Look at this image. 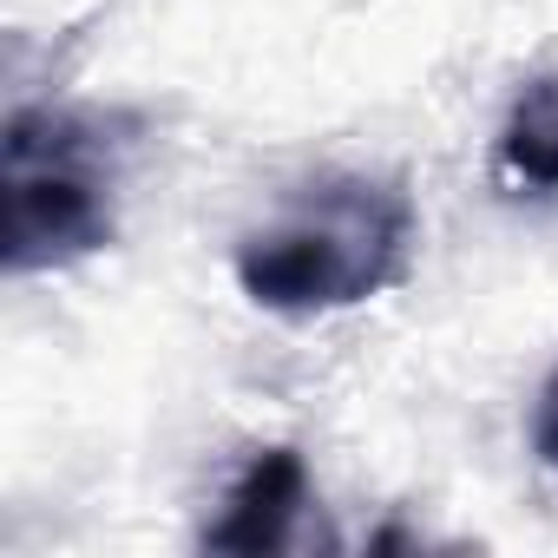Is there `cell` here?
<instances>
[{"mask_svg":"<svg viewBox=\"0 0 558 558\" xmlns=\"http://www.w3.org/2000/svg\"><path fill=\"white\" fill-rule=\"evenodd\" d=\"M421 210L395 178L329 171L303 184L269 223L243 230L230 269L269 316H329L395 290L414 269Z\"/></svg>","mask_w":558,"mask_h":558,"instance_id":"1","label":"cell"},{"mask_svg":"<svg viewBox=\"0 0 558 558\" xmlns=\"http://www.w3.org/2000/svg\"><path fill=\"white\" fill-rule=\"evenodd\" d=\"M8 178H0V256L8 276L66 269L112 243L125 138L106 112L21 106L8 119Z\"/></svg>","mask_w":558,"mask_h":558,"instance_id":"2","label":"cell"},{"mask_svg":"<svg viewBox=\"0 0 558 558\" xmlns=\"http://www.w3.org/2000/svg\"><path fill=\"white\" fill-rule=\"evenodd\" d=\"M310 512V466L296 447H269L243 466V480L230 486L217 525H204L210 551H283L296 519Z\"/></svg>","mask_w":558,"mask_h":558,"instance_id":"3","label":"cell"},{"mask_svg":"<svg viewBox=\"0 0 558 558\" xmlns=\"http://www.w3.org/2000/svg\"><path fill=\"white\" fill-rule=\"evenodd\" d=\"M499 165L525 191H558V66L532 73L499 125Z\"/></svg>","mask_w":558,"mask_h":558,"instance_id":"4","label":"cell"},{"mask_svg":"<svg viewBox=\"0 0 558 558\" xmlns=\"http://www.w3.org/2000/svg\"><path fill=\"white\" fill-rule=\"evenodd\" d=\"M532 453H538V466L558 473V362L545 368L538 401H532Z\"/></svg>","mask_w":558,"mask_h":558,"instance_id":"5","label":"cell"}]
</instances>
